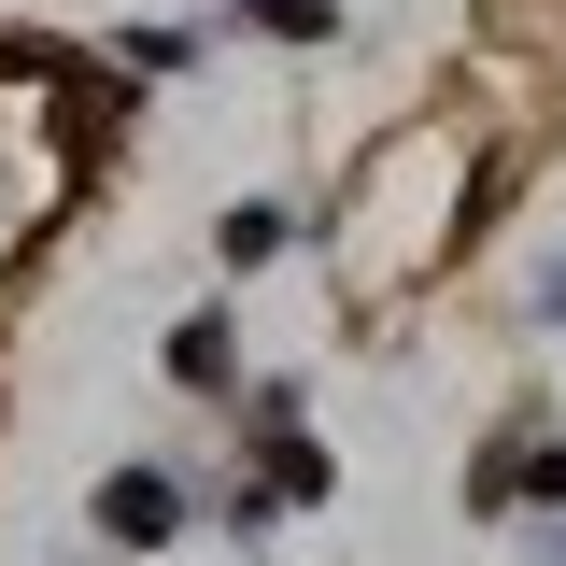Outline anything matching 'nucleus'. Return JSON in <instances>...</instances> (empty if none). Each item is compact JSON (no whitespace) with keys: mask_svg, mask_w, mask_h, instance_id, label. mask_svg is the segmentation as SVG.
Here are the masks:
<instances>
[{"mask_svg":"<svg viewBox=\"0 0 566 566\" xmlns=\"http://www.w3.org/2000/svg\"><path fill=\"white\" fill-rule=\"evenodd\" d=\"M99 524H114V538H170V482H156V468L99 482Z\"/></svg>","mask_w":566,"mask_h":566,"instance_id":"obj_1","label":"nucleus"}]
</instances>
